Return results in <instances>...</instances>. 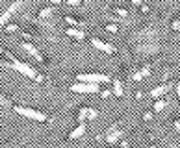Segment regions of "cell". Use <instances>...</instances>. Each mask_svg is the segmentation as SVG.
Listing matches in <instances>:
<instances>
[{"label":"cell","mask_w":180,"mask_h":148,"mask_svg":"<svg viewBox=\"0 0 180 148\" xmlns=\"http://www.w3.org/2000/svg\"><path fill=\"white\" fill-rule=\"evenodd\" d=\"M15 111L19 115H22V117H28L32 120H37V122H47L49 120V117L45 115V113L35 111V109H30V107H24V106H15Z\"/></svg>","instance_id":"1"},{"label":"cell","mask_w":180,"mask_h":148,"mask_svg":"<svg viewBox=\"0 0 180 148\" xmlns=\"http://www.w3.org/2000/svg\"><path fill=\"white\" fill-rule=\"evenodd\" d=\"M11 63H13V67H11V69H15V70H17L19 74H24L26 78L37 80V76H39V72H37V70H34V69H32L30 65H26V63H22V61H19L17 58H15V59H13Z\"/></svg>","instance_id":"2"},{"label":"cell","mask_w":180,"mask_h":148,"mask_svg":"<svg viewBox=\"0 0 180 148\" xmlns=\"http://www.w3.org/2000/svg\"><path fill=\"white\" fill-rule=\"evenodd\" d=\"M78 82H87V83H100V82H110L111 78L108 74H100V72H93V74H76Z\"/></svg>","instance_id":"3"},{"label":"cell","mask_w":180,"mask_h":148,"mask_svg":"<svg viewBox=\"0 0 180 148\" xmlns=\"http://www.w3.org/2000/svg\"><path fill=\"white\" fill-rule=\"evenodd\" d=\"M22 2H24V0H15V2H13V4H11V6H9V8H8L2 15H0V30H2V28H4V24H6V22H8V20H9V19H11L17 11H19V8L22 6Z\"/></svg>","instance_id":"4"},{"label":"cell","mask_w":180,"mask_h":148,"mask_svg":"<svg viewBox=\"0 0 180 148\" xmlns=\"http://www.w3.org/2000/svg\"><path fill=\"white\" fill-rule=\"evenodd\" d=\"M73 93H100L99 85L97 83H87V82H78L74 85L69 87Z\"/></svg>","instance_id":"5"},{"label":"cell","mask_w":180,"mask_h":148,"mask_svg":"<svg viewBox=\"0 0 180 148\" xmlns=\"http://www.w3.org/2000/svg\"><path fill=\"white\" fill-rule=\"evenodd\" d=\"M20 46L24 48V50H26V52H28V54H30L34 59H37L39 63H45V58L41 56V52H39L37 48L34 46V43H30V41H22V43H20Z\"/></svg>","instance_id":"6"},{"label":"cell","mask_w":180,"mask_h":148,"mask_svg":"<svg viewBox=\"0 0 180 148\" xmlns=\"http://www.w3.org/2000/svg\"><path fill=\"white\" fill-rule=\"evenodd\" d=\"M91 44H93L95 48H99V50H102V52H108V54H113V52H115V48L111 46L110 43H104V41H100V39H97V37H91Z\"/></svg>","instance_id":"7"},{"label":"cell","mask_w":180,"mask_h":148,"mask_svg":"<svg viewBox=\"0 0 180 148\" xmlns=\"http://www.w3.org/2000/svg\"><path fill=\"white\" fill-rule=\"evenodd\" d=\"M167 91H169V83H167V85H165V83H162V85H158V87L150 89V96H152V98H158V96L165 94Z\"/></svg>","instance_id":"8"},{"label":"cell","mask_w":180,"mask_h":148,"mask_svg":"<svg viewBox=\"0 0 180 148\" xmlns=\"http://www.w3.org/2000/svg\"><path fill=\"white\" fill-rule=\"evenodd\" d=\"M65 33H67V35H71V37H74V39H78V41H82V39L85 37L84 30H78V28H67Z\"/></svg>","instance_id":"9"},{"label":"cell","mask_w":180,"mask_h":148,"mask_svg":"<svg viewBox=\"0 0 180 148\" xmlns=\"http://www.w3.org/2000/svg\"><path fill=\"white\" fill-rule=\"evenodd\" d=\"M84 132H85V124H84V122H80V124L69 133V139H78V137H82L84 135Z\"/></svg>","instance_id":"10"},{"label":"cell","mask_w":180,"mask_h":148,"mask_svg":"<svg viewBox=\"0 0 180 148\" xmlns=\"http://www.w3.org/2000/svg\"><path fill=\"white\" fill-rule=\"evenodd\" d=\"M121 137H123V130H115V132H111V133L106 135V141H108V144H113V143H117Z\"/></svg>","instance_id":"11"},{"label":"cell","mask_w":180,"mask_h":148,"mask_svg":"<svg viewBox=\"0 0 180 148\" xmlns=\"http://www.w3.org/2000/svg\"><path fill=\"white\" fill-rule=\"evenodd\" d=\"M65 22L67 24H73V26H85V20H80V19H74V17H65Z\"/></svg>","instance_id":"12"},{"label":"cell","mask_w":180,"mask_h":148,"mask_svg":"<svg viewBox=\"0 0 180 148\" xmlns=\"http://www.w3.org/2000/svg\"><path fill=\"white\" fill-rule=\"evenodd\" d=\"M123 93H124V89H123L121 80H113V94L115 96H123Z\"/></svg>","instance_id":"13"},{"label":"cell","mask_w":180,"mask_h":148,"mask_svg":"<svg viewBox=\"0 0 180 148\" xmlns=\"http://www.w3.org/2000/svg\"><path fill=\"white\" fill-rule=\"evenodd\" d=\"M52 13H54V8H41L37 15H39V19H49Z\"/></svg>","instance_id":"14"},{"label":"cell","mask_w":180,"mask_h":148,"mask_svg":"<svg viewBox=\"0 0 180 148\" xmlns=\"http://www.w3.org/2000/svg\"><path fill=\"white\" fill-rule=\"evenodd\" d=\"M87 113H89V107H80L78 109V122H84L87 118Z\"/></svg>","instance_id":"15"},{"label":"cell","mask_w":180,"mask_h":148,"mask_svg":"<svg viewBox=\"0 0 180 148\" xmlns=\"http://www.w3.org/2000/svg\"><path fill=\"white\" fill-rule=\"evenodd\" d=\"M165 106H167L165 100H156V102H154V111H164Z\"/></svg>","instance_id":"16"},{"label":"cell","mask_w":180,"mask_h":148,"mask_svg":"<svg viewBox=\"0 0 180 148\" xmlns=\"http://www.w3.org/2000/svg\"><path fill=\"white\" fill-rule=\"evenodd\" d=\"M150 70H152V67L149 65V63H145L141 69H139V72H141V76L145 78V76H150Z\"/></svg>","instance_id":"17"},{"label":"cell","mask_w":180,"mask_h":148,"mask_svg":"<svg viewBox=\"0 0 180 148\" xmlns=\"http://www.w3.org/2000/svg\"><path fill=\"white\" fill-rule=\"evenodd\" d=\"M19 30H20V28L17 26V24H9V26H6V28H4V32H6V33H15V32H19Z\"/></svg>","instance_id":"18"},{"label":"cell","mask_w":180,"mask_h":148,"mask_svg":"<svg viewBox=\"0 0 180 148\" xmlns=\"http://www.w3.org/2000/svg\"><path fill=\"white\" fill-rule=\"evenodd\" d=\"M106 32H110V33H117L119 32V28L115 26V24H106V28H104Z\"/></svg>","instance_id":"19"},{"label":"cell","mask_w":180,"mask_h":148,"mask_svg":"<svg viewBox=\"0 0 180 148\" xmlns=\"http://www.w3.org/2000/svg\"><path fill=\"white\" fill-rule=\"evenodd\" d=\"M113 11H115V15H119V17H123V19H124V17L128 15V11H126L124 8H115Z\"/></svg>","instance_id":"20"},{"label":"cell","mask_w":180,"mask_h":148,"mask_svg":"<svg viewBox=\"0 0 180 148\" xmlns=\"http://www.w3.org/2000/svg\"><path fill=\"white\" fill-rule=\"evenodd\" d=\"M132 80H134V82H139V80H143L141 72H139V70H134V72H132Z\"/></svg>","instance_id":"21"},{"label":"cell","mask_w":180,"mask_h":148,"mask_svg":"<svg viewBox=\"0 0 180 148\" xmlns=\"http://www.w3.org/2000/svg\"><path fill=\"white\" fill-rule=\"evenodd\" d=\"M97 117H99V111H97V109H91V107H89V113H87V118H91V120H93V118H97Z\"/></svg>","instance_id":"22"},{"label":"cell","mask_w":180,"mask_h":148,"mask_svg":"<svg viewBox=\"0 0 180 148\" xmlns=\"http://www.w3.org/2000/svg\"><path fill=\"white\" fill-rule=\"evenodd\" d=\"M171 28H173L175 32H178V30H180V19H176V20H173V22H171Z\"/></svg>","instance_id":"23"},{"label":"cell","mask_w":180,"mask_h":148,"mask_svg":"<svg viewBox=\"0 0 180 148\" xmlns=\"http://www.w3.org/2000/svg\"><path fill=\"white\" fill-rule=\"evenodd\" d=\"M20 33H22V37H26V39H34L35 37L34 32H20Z\"/></svg>","instance_id":"24"},{"label":"cell","mask_w":180,"mask_h":148,"mask_svg":"<svg viewBox=\"0 0 180 148\" xmlns=\"http://www.w3.org/2000/svg\"><path fill=\"white\" fill-rule=\"evenodd\" d=\"M110 94H111V91H110V89H104V91H100V96H102V98H108Z\"/></svg>","instance_id":"25"},{"label":"cell","mask_w":180,"mask_h":148,"mask_svg":"<svg viewBox=\"0 0 180 148\" xmlns=\"http://www.w3.org/2000/svg\"><path fill=\"white\" fill-rule=\"evenodd\" d=\"M143 118L145 120H152V111H145L143 113Z\"/></svg>","instance_id":"26"},{"label":"cell","mask_w":180,"mask_h":148,"mask_svg":"<svg viewBox=\"0 0 180 148\" xmlns=\"http://www.w3.org/2000/svg\"><path fill=\"white\" fill-rule=\"evenodd\" d=\"M65 2L69 4V6H78V4L82 2V0H65Z\"/></svg>","instance_id":"27"},{"label":"cell","mask_w":180,"mask_h":148,"mask_svg":"<svg viewBox=\"0 0 180 148\" xmlns=\"http://www.w3.org/2000/svg\"><path fill=\"white\" fill-rule=\"evenodd\" d=\"M134 96H136L138 100H141V98L145 96V93H143V91H136V93H134Z\"/></svg>","instance_id":"28"},{"label":"cell","mask_w":180,"mask_h":148,"mask_svg":"<svg viewBox=\"0 0 180 148\" xmlns=\"http://www.w3.org/2000/svg\"><path fill=\"white\" fill-rule=\"evenodd\" d=\"M173 126H175V128L178 130V133H180V120H178V118H175V120H173Z\"/></svg>","instance_id":"29"},{"label":"cell","mask_w":180,"mask_h":148,"mask_svg":"<svg viewBox=\"0 0 180 148\" xmlns=\"http://www.w3.org/2000/svg\"><path fill=\"white\" fill-rule=\"evenodd\" d=\"M9 102H8V98H4V96H0V106H8Z\"/></svg>","instance_id":"30"},{"label":"cell","mask_w":180,"mask_h":148,"mask_svg":"<svg viewBox=\"0 0 180 148\" xmlns=\"http://www.w3.org/2000/svg\"><path fill=\"white\" fill-rule=\"evenodd\" d=\"M141 11H143V13H149V6H147V4H141Z\"/></svg>","instance_id":"31"},{"label":"cell","mask_w":180,"mask_h":148,"mask_svg":"<svg viewBox=\"0 0 180 148\" xmlns=\"http://www.w3.org/2000/svg\"><path fill=\"white\" fill-rule=\"evenodd\" d=\"M115 148H128V143H126V141H123V143H121L119 146H115Z\"/></svg>","instance_id":"32"},{"label":"cell","mask_w":180,"mask_h":148,"mask_svg":"<svg viewBox=\"0 0 180 148\" xmlns=\"http://www.w3.org/2000/svg\"><path fill=\"white\" fill-rule=\"evenodd\" d=\"M132 4H134V6H141L143 0H132Z\"/></svg>","instance_id":"33"},{"label":"cell","mask_w":180,"mask_h":148,"mask_svg":"<svg viewBox=\"0 0 180 148\" xmlns=\"http://www.w3.org/2000/svg\"><path fill=\"white\" fill-rule=\"evenodd\" d=\"M176 96H178V100H180V83L176 85Z\"/></svg>","instance_id":"34"},{"label":"cell","mask_w":180,"mask_h":148,"mask_svg":"<svg viewBox=\"0 0 180 148\" xmlns=\"http://www.w3.org/2000/svg\"><path fill=\"white\" fill-rule=\"evenodd\" d=\"M50 2H52V4H61L63 0H50Z\"/></svg>","instance_id":"35"},{"label":"cell","mask_w":180,"mask_h":148,"mask_svg":"<svg viewBox=\"0 0 180 148\" xmlns=\"http://www.w3.org/2000/svg\"><path fill=\"white\" fill-rule=\"evenodd\" d=\"M149 148H158V146H156V144H150V146H149Z\"/></svg>","instance_id":"36"}]
</instances>
